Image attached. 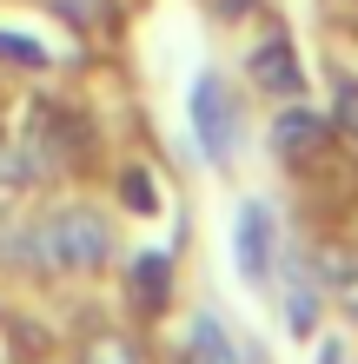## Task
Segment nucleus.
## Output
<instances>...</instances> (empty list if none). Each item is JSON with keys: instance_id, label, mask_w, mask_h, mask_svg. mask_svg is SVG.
I'll use <instances>...</instances> for the list:
<instances>
[{"instance_id": "obj_5", "label": "nucleus", "mask_w": 358, "mask_h": 364, "mask_svg": "<svg viewBox=\"0 0 358 364\" xmlns=\"http://www.w3.org/2000/svg\"><path fill=\"white\" fill-rule=\"evenodd\" d=\"M193 358L199 364H239V345H233V331H226L219 311H199L193 318Z\"/></svg>"}, {"instance_id": "obj_11", "label": "nucleus", "mask_w": 358, "mask_h": 364, "mask_svg": "<svg viewBox=\"0 0 358 364\" xmlns=\"http://www.w3.org/2000/svg\"><path fill=\"white\" fill-rule=\"evenodd\" d=\"M339 119L358 133V80H339Z\"/></svg>"}, {"instance_id": "obj_6", "label": "nucleus", "mask_w": 358, "mask_h": 364, "mask_svg": "<svg viewBox=\"0 0 358 364\" xmlns=\"http://www.w3.org/2000/svg\"><path fill=\"white\" fill-rule=\"evenodd\" d=\"M272 146H279V153H312V146H319V119L299 113V106H292V113H279V126H272Z\"/></svg>"}, {"instance_id": "obj_12", "label": "nucleus", "mask_w": 358, "mask_h": 364, "mask_svg": "<svg viewBox=\"0 0 358 364\" xmlns=\"http://www.w3.org/2000/svg\"><path fill=\"white\" fill-rule=\"evenodd\" d=\"M0 179H27V159L7 153V146H0Z\"/></svg>"}, {"instance_id": "obj_14", "label": "nucleus", "mask_w": 358, "mask_h": 364, "mask_svg": "<svg viewBox=\"0 0 358 364\" xmlns=\"http://www.w3.org/2000/svg\"><path fill=\"white\" fill-rule=\"evenodd\" d=\"M319 364H345V345H325V351H319Z\"/></svg>"}, {"instance_id": "obj_10", "label": "nucleus", "mask_w": 358, "mask_h": 364, "mask_svg": "<svg viewBox=\"0 0 358 364\" xmlns=\"http://www.w3.org/2000/svg\"><path fill=\"white\" fill-rule=\"evenodd\" d=\"M139 291H166V259H139Z\"/></svg>"}, {"instance_id": "obj_8", "label": "nucleus", "mask_w": 358, "mask_h": 364, "mask_svg": "<svg viewBox=\"0 0 358 364\" xmlns=\"http://www.w3.org/2000/svg\"><path fill=\"white\" fill-rule=\"evenodd\" d=\"M120 192H126V205H133V212H153V205H159V192H153V179H146L139 166L120 179Z\"/></svg>"}, {"instance_id": "obj_4", "label": "nucleus", "mask_w": 358, "mask_h": 364, "mask_svg": "<svg viewBox=\"0 0 358 364\" xmlns=\"http://www.w3.org/2000/svg\"><path fill=\"white\" fill-rule=\"evenodd\" d=\"M252 87H265V93H305V73H299V60H292L285 40H265L259 53H252Z\"/></svg>"}, {"instance_id": "obj_15", "label": "nucleus", "mask_w": 358, "mask_h": 364, "mask_svg": "<svg viewBox=\"0 0 358 364\" xmlns=\"http://www.w3.org/2000/svg\"><path fill=\"white\" fill-rule=\"evenodd\" d=\"M60 7H73V14H87V7H93V0H60Z\"/></svg>"}, {"instance_id": "obj_7", "label": "nucleus", "mask_w": 358, "mask_h": 364, "mask_svg": "<svg viewBox=\"0 0 358 364\" xmlns=\"http://www.w3.org/2000/svg\"><path fill=\"white\" fill-rule=\"evenodd\" d=\"M285 325L292 331H319V285H305V278H292V291H285Z\"/></svg>"}, {"instance_id": "obj_1", "label": "nucleus", "mask_w": 358, "mask_h": 364, "mask_svg": "<svg viewBox=\"0 0 358 364\" xmlns=\"http://www.w3.org/2000/svg\"><path fill=\"white\" fill-rule=\"evenodd\" d=\"M193 133H199V146H206L213 166H233V153H239V100L226 93L219 73L193 80Z\"/></svg>"}, {"instance_id": "obj_3", "label": "nucleus", "mask_w": 358, "mask_h": 364, "mask_svg": "<svg viewBox=\"0 0 358 364\" xmlns=\"http://www.w3.org/2000/svg\"><path fill=\"white\" fill-rule=\"evenodd\" d=\"M233 259H239V272L252 278V285H259V278H272V259H279V219H272L265 199H246V205H239Z\"/></svg>"}, {"instance_id": "obj_13", "label": "nucleus", "mask_w": 358, "mask_h": 364, "mask_svg": "<svg viewBox=\"0 0 358 364\" xmlns=\"http://www.w3.org/2000/svg\"><path fill=\"white\" fill-rule=\"evenodd\" d=\"M87 364H133V358H126V351H120V345H100V351H93V358H87Z\"/></svg>"}, {"instance_id": "obj_2", "label": "nucleus", "mask_w": 358, "mask_h": 364, "mask_svg": "<svg viewBox=\"0 0 358 364\" xmlns=\"http://www.w3.org/2000/svg\"><path fill=\"white\" fill-rule=\"evenodd\" d=\"M33 245L47 252L53 265L93 272L100 259H107V225H100L93 212H60V219H47V232H33Z\"/></svg>"}, {"instance_id": "obj_9", "label": "nucleus", "mask_w": 358, "mask_h": 364, "mask_svg": "<svg viewBox=\"0 0 358 364\" xmlns=\"http://www.w3.org/2000/svg\"><path fill=\"white\" fill-rule=\"evenodd\" d=\"M0 53H7V60H20V67H40V60H47L27 33H7V27H0Z\"/></svg>"}]
</instances>
